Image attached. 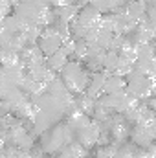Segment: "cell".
<instances>
[{
  "label": "cell",
  "mask_w": 156,
  "mask_h": 158,
  "mask_svg": "<svg viewBox=\"0 0 156 158\" xmlns=\"http://www.w3.org/2000/svg\"><path fill=\"white\" fill-rule=\"evenodd\" d=\"M76 138H77L76 131L66 121L64 123H57L53 129H50L46 134L40 136V149L44 151V155L55 156L64 147H68L70 143H74Z\"/></svg>",
  "instance_id": "6da1fadb"
},
{
  "label": "cell",
  "mask_w": 156,
  "mask_h": 158,
  "mask_svg": "<svg viewBox=\"0 0 156 158\" xmlns=\"http://www.w3.org/2000/svg\"><path fill=\"white\" fill-rule=\"evenodd\" d=\"M61 77H63V81L66 83V86L70 88V92H72L74 96H76V94L81 96V94L86 92V88H88V85H90L92 74H90V70L84 66V63L72 59V61L66 64V68L61 72Z\"/></svg>",
  "instance_id": "7a4b0ae2"
},
{
  "label": "cell",
  "mask_w": 156,
  "mask_h": 158,
  "mask_svg": "<svg viewBox=\"0 0 156 158\" xmlns=\"http://www.w3.org/2000/svg\"><path fill=\"white\" fill-rule=\"evenodd\" d=\"M153 83L154 79L142 74V72H132L129 77H127V92L136 98L138 101L142 103H147L151 98H153Z\"/></svg>",
  "instance_id": "3957f363"
},
{
  "label": "cell",
  "mask_w": 156,
  "mask_h": 158,
  "mask_svg": "<svg viewBox=\"0 0 156 158\" xmlns=\"http://www.w3.org/2000/svg\"><path fill=\"white\" fill-rule=\"evenodd\" d=\"M103 105L107 109H110L114 114H127L129 110L136 109L142 101H138L136 98H132L127 90L125 92H119V94H110V96H103L101 98Z\"/></svg>",
  "instance_id": "277c9868"
},
{
  "label": "cell",
  "mask_w": 156,
  "mask_h": 158,
  "mask_svg": "<svg viewBox=\"0 0 156 158\" xmlns=\"http://www.w3.org/2000/svg\"><path fill=\"white\" fill-rule=\"evenodd\" d=\"M130 140H132V143L138 145L140 149H149L151 145H154L156 119L154 121H149V123H136V125H132Z\"/></svg>",
  "instance_id": "5b68a950"
},
{
  "label": "cell",
  "mask_w": 156,
  "mask_h": 158,
  "mask_svg": "<svg viewBox=\"0 0 156 158\" xmlns=\"http://www.w3.org/2000/svg\"><path fill=\"white\" fill-rule=\"evenodd\" d=\"M63 46H64L63 37H61V35H59L51 26L42 30V35H40V39H39V48L42 50V53H44L46 57H50V55L57 53Z\"/></svg>",
  "instance_id": "8992f818"
},
{
  "label": "cell",
  "mask_w": 156,
  "mask_h": 158,
  "mask_svg": "<svg viewBox=\"0 0 156 158\" xmlns=\"http://www.w3.org/2000/svg\"><path fill=\"white\" fill-rule=\"evenodd\" d=\"M103 127L99 121L92 119V123L88 127H84L83 131L77 132V142L81 145H84L86 149H92L94 145H99V140H101V134H103Z\"/></svg>",
  "instance_id": "52a82bcc"
},
{
  "label": "cell",
  "mask_w": 156,
  "mask_h": 158,
  "mask_svg": "<svg viewBox=\"0 0 156 158\" xmlns=\"http://www.w3.org/2000/svg\"><path fill=\"white\" fill-rule=\"evenodd\" d=\"M101 19H103V13H99L94 6H84V7L81 9V13H79L77 22L83 28H86V30L90 31V30H97V28H99Z\"/></svg>",
  "instance_id": "ba28073f"
},
{
  "label": "cell",
  "mask_w": 156,
  "mask_h": 158,
  "mask_svg": "<svg viewBox=\"0 0 156 158\" xmlns=\"http://www.w3.org/2000/svg\"><path fill=\"white\" fill-rule=\"evenodd\" d=\"M70 61H72V55H70V52H68L64 46H63L57 53L46 57V64H48V68H50L51 72L59 74V76H61V72L66 68V64H68Z\"/></svg>",
  "instance_id": "9c48e42d"
},
{
  "label": "cell",
  "mask_w": 156,
  "mask_h": 158,
  "mask_svg": "<svg viewBox=\"0 0 156 158\" xmlns=\"http://www.w3.org/2000/svg\"><path fill=\"white\" fill-rule=\"evenodd\" d=\"M26 99L28 98H26V94L20 86H2V101H7L13 107V110L18 105H22Z\"/></svg>",
  "instance_id": "30bf717a"
},
{
  "label": "cell",
  "mask_w": 156,
  "mask_h": 158,
  "mask_svg": "<svg viewBox=\"0 0 156 158\" xmlns=\"http://www.w3.org/2000/svg\"><path fill=\"white\" fill-rule=\"evenodd\" d=\"M88 156V149L84 145H81L77 140L74 143H70L68 147H64L59 155H55V158H86Z\"/></svg>",
  "instance_id": "8fae6325"
},
{
  "label": "cell",
  "mask_w": 156,
  "mask_h": 158,
  "mask_svg": "<svg viewBox=\"0 0 156 158\" xmlns=\"http://www.w3.org/2000/svg\"><path fill=\"white\" fill-rule=\"evenodd\" d=\"M66 123L76 131V134H77L79 131H83L84 127H88L90 123H92V118L88 116V114H84V112H72L68 118H66Z\"/></svg>",
  "instance_id": "7c38bea8"
},
{
  "label": "cell",
  "mask_w": 156,
  "mask_h": 158,
  "mask_svg": "<svg viewBox=\"0 0 156 158\" xmlns=\"http://www.w3.org/2000/svg\"><path fill=\"white\" fill-rule=\"evenodd\" d=\"M127 90V79L121 77V76H110L107 79V85H105V96H110V94H119V92H125Z\"/></svg>",
  "instance_id": "4fadbf2b"
},
{
  "label": "cell",
  "mask_w": 156,
  "mask_h": 158,
  "mask_svg": "<svg viewBox=\"0 0 156 158\" xmlns=\"http://www.w3.org/2000/svg\"><path fill=\"white\" fill-rule=\"evenodd\" d=\"M114 39H116V33H110V31H103V30H99V35H97V39H96V46H99L101 50H105V52H109L110 48H112V44H114Z\"/></svg>",
  "instance_id": "5bb4252c"
},
{
  "label": "cell",
  "mask_w": 156,
  "mask_h": 158,
  "mask_svg": "<svg viewBox=\"0 0 156 158\" xmlns=\"http://www.w3.org/2000/svg\"><path fill=\"white\" fill-rule=\"evenodd\" d=\"M138 155H140V147L134 145L132 142H127V143L119 145L116 158H138Z\"/></svg>",
  "instance_id": "9a60e30c"
},
{
  "label": "cell",
  "mask_w": 156,
  "mask_h": 158,
  "mask_svg": "<svg viewBox=\"0 0 156 158\" xmlns=\"http://www.w3.org/2000/svg\"><path fill=\"white\" fill-rule=\"evenodd\" d=\"M119 59H121V55H119V52L116 50H109L107 52V55H105V70H109V72H116L117 64H119Z\"/></svg>",
  "instance_id": "2e32d148"
},
{
  "label": "cell",
  "mask_w": 156,
  "mask_h": 158,
  "mask_svg": "<svg viewBox=\"0 0 156 158\" xmlns=\"http://www.w3.org/2000/svg\"><path fill=\"white\" fill-rule=\"evenodd\" d=\"M117 149H119V145H116V143L101 145V147H97V151H96V158H116Z\"/></svg>",
  "instance_id": "e0dca14e"
},
{
  "label": "cell",
  "mask_w": 156,
  "mask_h": 158,
  "mask_svg": "<svg viewBox=\"0 0 156 158\" xmlns=\"http://www.w3.org/2000/svg\"><path fill=\"white\" fill-rule=\"evenodd\" d=\"M149 24H151V30H153V33H154V37H156V17L149 19Z\"/></svg>",
  "instance_id": "ac0fdd59"
},
{
  "label": "cell",
  "mask_w": 156,
  "mask_h": 158,
  "mask_svg": "<svg viewBox=\"0 0 156 158\" xmlns=\"http://www.w3.org/2000/svg\"><path fill=\"white\" fill-rule=\"evenodd\" d=\"M147 105H149V107H151V109L156 112V98H151V99L147 101Z\"/></svg>",
  "instance_id": "d6986e66"
},
{
  "label": "cell",
  "mask_w": 156,
  "mask_h": 158,
  "mask_svg": "<svg viewBox=\"0 0 156 158\" xmlns=\"http://www.w3.org/2000/svg\"><path fill=\"white\" fill-rule=\"evenodd\" d=\"M153 98H156V79H154V83H153Z\"/></svg>",
  "instance_id": "ffe728a7"
},
{
  "label": "cell",
  "mask_w": 156,
  "mask_h": 158,
  "mask_svg": "<svg viewBox=\"0 0 156 158\" xmlns=\"http://www.w3.org/2000/svg\"><path fill=\"white\" fill-rule=\"evenodd\" d=\"M143 2H149V0H143Z\"/></svg>",
  "instance_id": "44dd1931"
},
{
  "label": "cell",
  "mask_w": 156,
  "mask_h": 158,
  "mask_svg": "<svg viewBox=\"0 0 156 158\" xmlns=\"http://www.w3.org/2000/svg\"><path fill=\"white\" fill-rule=\"evenodd\" d=\"M20 2H22V0H20Z\"/></svg>",
  "instance_id": "7402d4cb"
}]
</instances>
